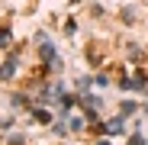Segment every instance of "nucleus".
<instances>
[{"label":"nucleus","instance_id":"obj_1","mask_svg":"<svg viewBox=\"0 0 148 145\" xmlns=\"http://www.w3.org/2000/svg\"><path fill=\"white\" fill-rule=\"evenodd\" d=\"M36 42H39V55H42L45 71H61V58L55 55V45L48 42V36H45V32H39V36H36Z\"/></svg>","mask_w":148,"mask_h":145},{"label":"nucleus","instance_id":"obj_2","mask_svg":"<svg viewBox=\"0 0 148 145\" xmlns=\"http://www.w3.org/2000/svg\"><path fill=\"white\" fill-rule=\"evenodd\" d=\"M103 132L106 135H122V132H126V116H116V119H110V123H103Z\"/></svg>","mask_w":148,"mask_h":145},{"label":"nucleus","instance_id":"obj_3","mask_svg":"<svg viewBox=\"0 0 148 145\" xmlns=\"http://www.w3.org/2000/svg\"><path fill=\"white\" fill-rule=\"evenodd\" d=\"M58 107H61V113H71L74 107H77V97H71V93H61V97H58Z\"/></svg>","mask_w":148,"mask_h":145},{"label":"nucleus","instance_id":"obj_4","mask_svg":"<svg viewBox=\"0 0 148 145\" xmlns=\"http://www.w3.org/2000/svg\"><path fill=\"white\" fill-rule=\"evenodd\" d=\"M13 74H16V52H13V58L7 65H0V78H3V81H10Z\"/></svg>","mask_w":148,"mask_h":145},{"label":"nucleus","instance_id":"obj_5","mask_svg":"<svg viewBox=\"0 0 148 145\" xmlns=\"http://www.w3.org/2000/svg\"><path fill=\"white\" fill-rule=\"evenodd\" d=\"M32 116L39 119V123H52V113H48L45 107H36V110H32Z\"/></svg>","mask_w":148,"mask_h":145},{"label":"nucleus","instance_id":"obj_6","mask_svg":"<svg viewBox=\"0 0 148 145\" xmlns=\"http://www.w3.org/2000/svg\"><path fill=\"white\" fill-rule=\"evenodd\" d=\"M10 103H13V107H29L26 93H13V97H10Z\"/></svg>","mask_w":148,"mask_h":145},{"label":"nucleus","instance_id":"obj_7","mask_svg":"<svg viewBox=\"0 0 148 145\" xmlns=\"http://www.w3.org/2000/svg\"><path fill=\"white\" fill-rule=\"evenodd\" d=\"M68 126H71L74 132H81V129H84V119H81V116H71V119H68Z\"/></svg>","mask_w":148,"mask_h":145},{"label":"nucleus","instance_id":"obj_8","mask_svg":"<svg viewBox=\"0 0 148 145\" xmlns=\"http://www.w3.org/2000/svg\"><path fill=\"white\" fill-rule=\"evenodd\" d=\"M10 39H13V32L3 26V29H0V45H10Z\"/></svg>","mask_w":148,"mask_h":145},{"label":"nucleus","instance_id":"obj_9","mask_svg":"<svg viewBox=\"0 0 148 145\" xmlns=\"http://www.w3.org/2000/svg\"><path fill=\"white\" fill-rule=\"evenodd\" d=\"M129 145H145V135H142V132H135V135H129Z\"/></svg>","mask_w":148,"mask_h":145},{"label":"nucleus","instance_id":"obj_10","mask_svg":"<svg viewBox=\"0 0 148 145\" xmlns=\"http://www.w3.org/2000/svg\"><path fill=\"white\" fill-rule=\"evenodd\" d=\"M129 113H135V103H132V100L122 103V116H129Z\"/></svg>","mask_w":148,"mask_h":145},{"label":"nucleus","instance_id":"obj_11","mask_svg":"<svg viewBox=\"0 0 148 145\" xmlns=\"http://www.w3.org/2000/svg\"><path fill=\"white\" fill-rule=\"evenodd\" d=\"M74 29H77V23H74V19H68V23H64V32H68V36H74Z\"/></svg>","mask_w":148,"mask_h":145},{"label":"nucleus","instance_id":"obj_12","mask_svg":"<svg viewBox=\"0 0 148 145\" xmlns=\"http://www.w3.org/2000/svg\"><path fill=\"white\" fill-rule=\"evenodd\" d=\"M10 145H23V135H10Z\"/></svg>","mask_w":148,"mask_h":145},{"label":"nucleus","instance_id":"obj_13","mask_svg":"<svg viewBox=\"0 0 148 145\" xmlns=\"http://www.w3.org/2000/svg\"><path fill=\"white\" fill-rule=\"evenodd\" d=\"M97 145H110V142H106V139H103V142H97Z\"/></svg>","mask_w":148,"mask_h":145}]
</instances>
